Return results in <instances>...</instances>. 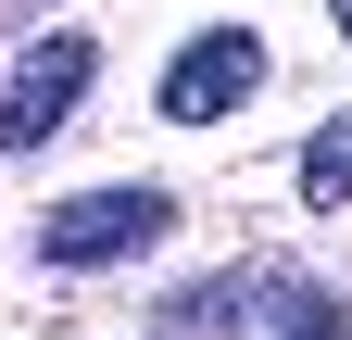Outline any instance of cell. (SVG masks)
<instances>
[{"mask_svg": "<svg viewBox=\"0 0 352 340\" xmlns=\"http://www.w3.org/2000/svg\"><path fill=\"white\" fill-rule=\"evenodd\" d=\"M327 25H340V38H352V0H327Z\"/></svg>", "mask_w": 352, "mask_h": 340, "instance_id": "obj_7", "label": "cell"}, {"mask_svg": "<svg viewBox=\"0 0 352 340\" xmlns=\"http://www.w3.org/2000/svg\"><path fill=\"white\" fill-rule=\"evenodd\" d=\"M289 189L315 202V215H340V202H352V101H340V114L315 126V139L289 151Z\"/></svg>", "mask_w": 352, "mask_h": 340, "instance_id": "obj_6", "label": "cell"}, {"mask_svg": "<svg viewBox=\"0 0 352 340\" xmlns=\"http://www.w3.org/2000/svg\"><path fill=\"white\" fill-rule=\"evenodd\" d=\"M264 340H352V303L327 277H264V315H252Z\"/></svg>", "mask_w": 352, "mask_h": 340, "instance_id": "obj_5", "label": "cell"}, {"mask_svg": "<svg viewBox=\"0 0 352 340\" xmlns=\"http://www.w3.org/2000/svg\"><path fill=\"white\" fill-rule=\"evenodd\" d=\"M252 315H264V265H214L164 303V340H252Z\"/></svg>", "mask_w": 352, "mask_h": 340, "instance_id": "obj_4", "label": "cell"}, {"mask_svg": "<svg viewBox=\"0 0 352 340\" xmlns=\"http://www.w3.org/2000/svg\"><path fill=\"white\" fill-rule=\"evenodd\" d=\"M88 76H101V38H76V25L25 38L13 76H0V164H13V151H51V139H63V114L88 101Z\"/></svg>", "mask_w": 352, "mask_h": 340, "instance_id": "obj_3", "label": "cell"}, {"mask_svg": "<svg viewBox=\"0 0 352 340\" xmlns=\"http://www.w3.org/2000/svg\"><path fill=\"white\" fill-rule=\"evenodd\" d=\"M252 89H264V25H189L176 63L151 76V114L164 126H227V114H252Z\"/></svg>", "mask_w": 352, "mask_h": 340, "instance_id": "obj_2", "label": "cell"}, {"mask_svg": "<svg viewBox=\"0 0 352 340\" xmlns=\"http://www.w3.org/2000/svg\"><path fill=\"white\" fill-rule=\"evenodd\" d=\"M164 227H176V202L164 189H76V202H51L38 215V265L51 277H101V265H139V252H164Z\"/></svg>", "mask_w": 352, "mask_h": 340, "instance_id": "obj_1", "label": "cell"}]
</instances>
